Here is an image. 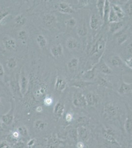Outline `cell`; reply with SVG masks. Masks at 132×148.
Returning a JSON list of instances; mask_svg holds the SVG:
<instances>
[{
	"mask_svg": "<svg viewBox=\"0 0 132 148\" xmlns=\"http://www.w3.org/2000/svg\"><path fill=\"white\" fill-rule=\"evenodd\" d=\"M111 6L117 15L119 19L124 18L125 17V13L120 6L116 4H112Z\"/></svg>",
	"mask_w": 132,
	"mask_h": 148,
	"instance_id": "d4e9b609",
	"label": "cell"
},
{
	"mask_svg": "<svg viewBox=\"0 0 132 148\" xmlns=\"http://www.w3.org/2000/svg\"><path fill=\"white\" fill-rule=\"evenodd\" d=\"M4 52V50H3V49L2 48L1 46L0 45V52Z\"/></svg>",
	"mask_w": 132,
	"mask_h": 148,
	"instance_id": "6f0895ef",
	"label": "cell"
},
{
	"mask_svg": "<svg viewBox=\"0 0 132 148\" xmlns=\"http://www.w3.org/2000/svg\"><path fill=\"white\" fill-rule=\"evenodd\" d=\"M35 140H30L28 142V143H27V146H28V147H32L35 144Z\"/></svg>",
	"mask_w": 132,
	"mask_h": 148,
	"instance_id": "db71d44e",
	"label": "cell"
},
{
	"mask_svg": "<svg viewBox=\"0 0 132 148\" xmlns=\"http://www.w3.org/2000/svg\"><path fill=\"white\" fill-rule=\"evenodd\" d=\"M65 143L56 137L49 138L47 143L46 148H65Z\"/></svg>",
	"mask_w": 132,
	"mask_h": 148,
	"instance_id": "52a82bcc",
	"label": "cell"
},
{
	"mask_svg": "<svg viewBox=\"0 0 132 148\" xmlns=\"http://www.w3.org/2000/svg\"><path fill=\"white\" fill-rule=\"evenodd\" d=\"M126 12L130 16L132 15V0L127 1L125 5Z\"/></svg>",
	"mask_w": 132,
	"mask_h": 148,
	"instance_id": "60d3db41",
	"label": "cell"
},
{
	"mask_svg": "<svg viewBox=\"0 0 132 148\" xmlns=\"http://www.w3.org/2000/svg\"><path fill=\"white\" fill-rule=\"evenodd\" d=\"M36 110L38 113H41L42 111V108L41 106H38L36 109Z\"/></svg>",
	"mask_w": 132,
	"mask_h": 148,
	"instance_id": "11a10c76",
	"label": "cell"
},
{
	"mask_svg": "<svg viewBox=\"0 0 132 148\" xmlns=\"http://www.w3.org/2000/svg\"><path fill=\"white\" fill-rule=\"evenodd\" d=\"M106 45V40L104 38L101 37L94 44L89 51L90 56L100 57L104 53Z\"/></svg>",
	"mask_w": 132,
	"mask_h": 148,
	"instance_id": "7a4b0ae2",
	"label": "cell"
},
{
	"mask_svg": "<svg viewBox=\"0 0 132 148\" xmlns=\"http://www.w3.org/2000/svg\"><path fill=\"white\" fill-rule=\"evenodd\" d=\"M7 66L10 69H14L16 67L17 62L15 58L13 57L9 58L7 60Z\"/></svg>",
	"mask_w": 132,
	"mask_h": 148,
	"instance_id": "74e56055",
	"label": "cell"
},
{
	"mask_svg": "<svg viewBox=\"0 0 132 148\" xmlns=\"http://www.w3.org/2000/svg\"><path fill=\"white\" fill-rule=\"evenodd\" d=\"M125 127L127 133L129 135L131 134L132 132V119L129 114H128L126 120Z\"/></svg>",
	"mask_w": 132,
	"mask_h": 148,
	"instance_id": "d6a6232c",
	"label": "cell"
},
{
	"mask_svg": "<svg viewBox=\"0 0 132 148\" xmlns=\"http://www.w3.org/2000/svg\"><path fill=\"white\" fill-rule=\"evenodd\" d=\"M120 113V109L119 107L112 102L107 103L103 109L104 116L108 120H114L117 119Z\"/></svg>",
	"mask_w": 132,
	"mask_h": 148,
	"instance_id": "6da1fadb",
	"label": "cell"
},
{
	"mask_svg": "<svg viewBox=\"0 0 132 148\" xmlns=\"http://www.w3.org/2000/svg\"><path fill=\"white\" fill-rule=\"evenodd\" d=\"M109 61L110 64L116 67H120L123 64V61L120 57L118 56H112V57H110Z\"/></svg>",
	"mask_w": 132,
	"mask_h": 148,
	"instance_id": "4316f807",
	"label": "cell"
},
{
	"mask_svg": "<svg viewBox=\"0 0 132 148\" xmlns=\"http://www.w3.org/2000/svg\"><path fill=\"white\" fill-rule=\"evenodd\" d=\"M0 148H12L7 142H2L0 143Z\"/></svg>",
	"mask_w": 132,
	"mask_h": 148,
	"instance_id": "816d5d0a",
	"label": "cell"
},
{
	"mask_svg": "<svg viewBox=\"0 0 132 148\" xmlns=\"http://www.w3.org/2000/svg\"><path fill=\"white\" fill-rule=\"evenodd\" d=\"M131 90L132 88L129 84H127L126 83H122L118 89V92L119 94L123 95L131 92Z\"/></svg>",
	"mask_w": 132,
	"mask_h": 148,
	"instance_id": "f1b7e54d",
	"label": "cell"
},
{
	"mask_svg": "<svg viewBox=\"0 0 132 148\" xmlns=\"http://www.w3.org/2000/svg\"><path fill=\"white\" fill-rule=\"evenodd\" d=\"M11 108L10 111L5 114L3 115L1 118L2 122L7 125H10L13 123L14 121V104L12 101Z\"/></svg>",
	"mask_w": 132,
	"mask_h": 148,
	"instance_id": "8992f818",
	"label": "cell"
},
{
	"mask_svg": "<svg viewBox=\"0 0 132 148\" xmlns=\"http://www.w3.org/2000/svg\"><path fill=\"white\" fill-rule=\"evenodd\" d=\"M79 65V59L77 57H72L67 63V68L70 72H75L77 70Z\"/></svg>",
	"mask_w": 132,
	"mask_h": 148,
	"instance_id": "2e32d148",
	"label": "cell"
},
{
	"mask_svg": "<svg viewBox=\"0 0 132 148\" xmlns=\"http://www.w3.org/2000/svg\"><path fill=\"white\" fill-rule=\"evenodd\" d=\"M3 46L5 49L10 51H15L18 47V44L15 39L12 37L6 36L2 39Z\"/></svg>",
	"mask_w": 132,
	"mask_h": 148,
	"instance_id": "277c9868",
	"label": "cell"
},
{
	"mask_svg": "<svg viewBox=\"0 0 132 148\" xmlns=\"http://www.w3.org/2000/svg\"><path fill=\"white\" fill-rule=\"evenodd\" d=\"M14 21L16 25L22 26L24 25L27 22V18L23 14H19L16 16Z\"/></svg>",
	"mask_w": 132,
	"mask_h": 148,
	"instance_id": "4dcf8cb0",
	"label": "cell"
},
{
	"mask_svg": "<svg viewBox=\"0 0 132 148\" xmlns=\"http://www.w3.org/2000/svg\"><path fill=\"white\" fill-rule=\"evenodd\" d=\"M2 128V122L1 121H0V129Z\"/></svg>",
	"mask_w": 132,
	"mask_h": 148,
	"instance_id": "680465c9",
	"label": "cell"
},
{
	"mask_svg": "<svg viewBox=\"0 0 132 148\" xmlns=\"http://www.w3.org/2000/svg\"><path fill=\"white\" fill-rule=\"evenodd\" d=\"M96 67L89 70L84 73L82 77L84 79L88 81H92L95 77Z\"/></svg>",
	"mask_w": 132,
	"mask_h": 148,
	"instance_id": "cb8c5ba5",
	"label": "cell"
},
{
	"mask_svg": "<svg viewBox=\"0 0 132 148\" xmlns=\"http://www.w3.org/2000/svg\"><path fill=\"white\" fill-rule=\"evenodd\" d=\"M28 148H32V147L28 146Z\"/></svg>",
	"mask_w": 132,
	"mask_h": 148,
	"instance_id": "94428289",
	"label": "cell"
},
{
	"mask_svg": "<svg viewBox=\"0 0 132 148\" xmlns=\"http://www.w3.org/2000/svg\"><path fill=\"white\" fill-rule=\"evenodd\" d=\"M10 88L12 89L13 94L14 95H18L20 97H22V94L20 91V86H19V82L18 80L13 81L10 84Z\"/></svg>",
	"mask_w": 132,
	"mask_h": 148,
	"instance_id": "ffe728a7",
	"label": "cell"
},
{
	"mask_svg": "<svg viewBox=\"0 0 132 148\" xmlns=\"http://www.w3.org/2000/svg\"><path fill=\"white\" fill-rule=\"evenodd\" d=\"M89 24L92 30L96 31L99 28L100 21L99 16L96 14H93L91 15Z\"/></svg>",
	"mask_w": 132,
	"mask_h": 148,
	"instance_id": "4fadbf2b",
	"label": "cell"
},
{
	"mask_svg": "<svg viewBox=\"0 0 132 148\" xmlns=\"http://www.w3.org/2000/svg\"><path fill=\"white\" fill-rule=\"evenodd\" d=\"M77 23V20L74 17H72L70 18L67 19L65 21V25L67 27L73 28L75 27Z\"/></svg>",
	"mask_w": 132,
	"mask_h": 148,
	"instance_id": "b9f144b4",
	"label": "cell"
},
{
	"mask_svg": "<svg viewBox=\"0 0 132 148\" xmlns=\"http://www.w3.org/2000/svg\"><path fill=\"white\" fill-rule=\"evenodd\" d=\"M57 8L58 10L62 14H72L74 12V9L67 2H61L59 3Z\"/></svg>",
	"mask_w": 132,
	"mask_h": 148,
	"instance_id": "9c48e42d",
	"label": "cell"
},
{
	"mask_svg": "<svg viewBox=\"0 0 132 148\" xmlns=\"http://www.w3.org/2000/svg\"><path fill=\"white\" fill-rule=\"evenodd\" d=\"M36 41L39 47L42 49H44L47 47V39L44 35L40 34L36 38Z\"/></svg>",
	"mask_w": 132,
	"mask_h": 148,
	"instance_id": "83f0119b",
	"label": "cell"
},
{
	"mask_svg": "<svg viewBox=\"0 0 132 148\" xmlns=\"http://www.w3.org/2000/svg\"><path fill=\"white\" fill-rule=\"evenodd\" d=\"M126 51L127 54L130 56V57H132V42L129 43L127 45L126 47Z\"/></svg>",
	"mask_w": 132,
	"mask_h": 148,
	"instance_id": "7dc6e473",
	"label": "cell"
},
{
	"mask_svg": "<svg viewBox=\"0 0 132 148\" xmlns=\"http://www.w3.org/2000/svg\"><path fill=\"white\" fill-rule=\"evenodd\" d=\"M19 86H20V91L22 94V96H23L26 94L28 90V79L25 74L22 73L20 76Z\"/></svg>",
	"mask_w": 132,
	"mask_h": 148,
	"instance_id": "30bf717a",
	"label": "cell"
},
{
	"mask_svg": "<svg viewBox=\"0 0 132 148\" xmlns=\"http://www.w3.org/2000/svg\"><path fill=\"white\" fill-rule=\"evenodd\" d=\"M1 96L0 95V110L3 109V104H2V102H1Z\"/></svg>",
	"mask_w": 132,
	"mask_h": 148,
	"instance_id": "9f6ffc18",
	"label": "cell"
},
{
	"mask_svg": "<svg viewBox=\"0 0 132 148\" xmlns=\"http://www.w3.org/2000/svg\"><path fill=\"white\" fill-rule=\"evenodd\" d=\"M63 52V49L61 45L58 44L52 46L50 48V53L54 57H58L61 56Z\"/></svg>",
	"mask_w": 132,
	"mask_h": 148,
	"instance_id": "d6986e66",
	"label": "cell"
},
{
	"mask_svg": "<svg viewBox=\"0 0 132 148\" xmlns=\"http://www.w3.org/2000/svg\"><path fill=\"white\" fill-rule=\"evenodd\" d=\"M69 136L73 141H75V142L77 141L79 135H78L77 129L73 128V129L70 130L69 131Z\"/></svg>",
	"mask_w": 132,
	"mask_h": 148,
	"instance_id": "f35d334b",
	"label": "cell"
},
{
	"mask_svg": "<svg viewBox=\"0 0 132 148\" xmlns=\"http://www.w3.org/2000/svg\"><path fill=\"white\" fill-rule=\"evenodd\" d=\"M67 86V82L63 77H57L54 84V88L57 91L63 92L65 90Z\"/></svg>",
	"mask_w": 132,
	"mask_h": 148,
	"instance_id": "8fae6325",
	"label": "cell"
},
{
	"mask_svg": "<svg viewBox=\"0 0 132 148\" xmlns=\"http://www.w3.org/2000/svg\"><path fill=\"white\" fill-rule=\"evenodd\" d=\"M128 38V35L127 34L123 33V34H120L117 37V43L119 45H122L125 42Z\"/></svg>",
	"mask_w": 132,
	"mask_h": 148,
	"instance_id": "ab89813d",
	"label": "cell"
},
{
	"mask_svg": "<svg viewBox=\"0 0 132 148\" xmlns=\"http://www.w3.org/2000/svg\"><path fill=\"white\" fill-rule=\"evenodd\" d=\"M77 148H83L84 147V144L83 142L82 141H78L77 144Z\"/></svg>",
	"mask_w": 132,
	"mask_h": 148,
	"instance_id": "f5cc1de1",
	"label": "cell"
},
{
	"mask_svg": "<svg viewBox=\"0 0 132 148\" xmlns=\"http://www.w3.org/2000/svg\"><path fill=\"white\" fill-rule=\"evenodd\" d=\"M77 35L79 37H84L87 35L88 33V29L85 23H84L82 25L79 26L77 27Z\"/></svg>",
	"mask_w": 132,
	"mask_h": 148,
	"instance_id": "f546056e",
	"label": "cell"
},
{
	"mask_svg": "<svg viewBox=\"0 0 132 148\" xmlns=\"http://www.w3.org/2000/svg\"><path fill=\"white\" fill-rule=\"evenodd\" d=\"M53 101L52 98L49 96L45 97L44 99V103L45 106H49L51 105L53 103Z\"/></svg>",
	"mask_w": 132,
	"mask_h": 148,
	"instance_id": "f6af8a7d",
	"label": "cell"
},
{
	"mask_svg": "<svg viewBox=\"0 0 132 148\" xmlns=\"http://www.w3.org/2000/svg\"><path fill=\"white\" fill-rule=\"evenodd\" d=\"M79 137L81 139L82 141H86L89 138L88 130L84 126H79L77 128Z\"/></svg>",
	"mask_w": 132,
	"mask_h": 148,
	"instance_id": "ac0fdd59",
	"label": "cell"
},
{
	"mask_svg": "<svg viewBox=\"0 0 132 148\" xmlns=\"http://www.w3.org/2000/svg\"><path fill=\"white\" fill-rule=\"evenodd\" d=\"M47 126V123L43 120H38L34 123V128L38 131L44 130Z\"/></svg>",
	"mask_w": 132,
	"mask_h": 148,
	"instance_id": "484cf974",
	"label": "cell"
},
{
	"mask_svg": "<svg viewBox=\"0 0 132 148\" xmlns=\"http://www.w3.org/2000/svg\"><path fill=\"white\" fill-rule=\"evenodd\" d=\"M124 23L120 21L109 23V31L111 34H115L120 31L124 27Z\"/></svg>",
	"mask_w": 132,
	"mask_h": 148,
	"instance_id": "5bb4252c",
	"label": "cell"
},
{
	"mask_svg": "<svg viewBox=\"0 0 132 148\" xmlns=\"http://www.w3.org/2000/svg\"><path fill=\"white\" fill-rule=\"evenodd\" d=\"M18 37L22 44H26L28 40V34L26 31L24 30L20 31L18 34Z\"/></svg>",
	"mask_w": 132,
	"mask_h": 148,
	"instance_id": "d590c367",
	"label": "cell"
},
{
	"mask_svg": "<svg viewBox=\"0 0 132 148\" xmlns=\"http://www.w3.org/2000/svg\"><path fill=\"white\" fill-rule=\"evenodd\" d=\"M105 1L104 0H98L96 3V7L98 10L99 15L101 18L103 19L104 16V8H105Z\"/></svg>",
	"mask_w": 132,
	"mask_h": 148,
	"instance_id": "1f68e13d",
	"label": "cell"
},
{
	"mask_svg": "<svg viewBox=\"0 0 132 148\" xmlns=\"http://www.w3.org/2000/svg\"><path fill=\"white\" fill-rule=\"evenodd\" d=\"M87 106H93L97 104L99 101L100 97L94 93L89 92L85 96Z\"/></svg>",
	"mask_w": 132,
	"mask_h": 148,
	"instance_id": "7c38bea8",
	"label": "cell"
},
{
	"mask_svg": "<svg viewBox=\"0 0 132 148\" xmlns=\"http://www.w3.org/2000/svg\"><path fill=\"white\" fill-rule=\"evenodd\" d=\"M65 111V105L61 102H57L54 107L53 113L56 116L60 118L62 116Z\"/></svg>",
	"mask_w": 132,
	"mask_h": 148,
	"instance_id": "e0dca14e",
	"label": "cell"
},
{
	"mask_svg": "<svg viewBox=\"0 0 132 148\" xmlns=\"http://www.w3.org/2000/svg\"><path fill=\"white\" fill-rule=\"evenodd\" d=\"M72 104L77 108H83L87 106L85 96L82 93H75L72 97Z\"/></svg>",
	"mask_w": 132,
	"mask_h": 148,
	"instance_id": "3957f363",
	"label": "cell"
},
{
	"mask_svg": "<svg viewBox=\"0 0 132 148\" xmlns=\"http://www.w3.org/2000/svg\"><path fill=\"white\" fill-rule=\"evenodd\" d=\"M65 119L66 121L68 123H70L71 121H72V120L74 119L73 115L72 113H67V114H66Z\"/></svg>",
	"mask_w": 132,
	"mask_h": 148,
	"instance_id": "681fc988",
	"label": "cell"
},
{
	"mask_svg": "<svg viewBox=\"0 0 132 148\" xmlns=\"http://www.w3.org/2000/svg\"><path fill=\"white\" fill-rule=\"evenodd\" d=\"M10 14L8 10L5 9H0V21H1L3 19L7 17Z\"/></svg>",
	"mask_w": 132,
	"mask_h": 148,
	"instance_id": "ee69618b",
	"label": "cell"
},
{
	"mask_svg": "<svg viewBox=\"0 0 132 148\" xmlns=\"http://www.w3.org/2000/svg\"><path fill=\"white\" fill-rule=\"evenodd\" d=\"M98 84L100 86H108L109 85V83L106 79H105L104 78L100 77L98 79Z\"/></svg>",
	"mask_w": 132,
	"mask_h": 148,
	"instance_id": "c3c4849f",
	"label": "cell"
},
{
	"mask_svg": "<svg viewBox=\"0 0 132 148\" xmlns=\"http://www.w3.org/2000/svg\"><path fill=\"white\" fill-rule=\"evenodd\" d=\"M25 144L24 142L21 141H18L14 144L12 146V148H25Z\"/></svg>",
	"mask_w": 132,
	"mask_h": 148,
	"instance_id": "bcb514c9",
	"label": "cell"
},
{
	"mask_svg": "<svg viewBox=\"0 0 132 148\" xmlns=\"http://www.w3.org/2000/svg\"><path fill=\"white\" fill-rule=\"evenodd\" d=\"M118 21H119L118 17L111 6L110 12L109 14V18H108V22L111 23L118 22Z\"/></svg>",
	"mask_w": 132,
	"mask_h": 148,
	"instance_id": "836d02e7",
	"label": "cell"
},
{
	"mask_svg": "<svg viewBox=\"0 0 132 148\" xmlns=\"http://www.w3.org/2000/svg\"><path fill=\"white\" fill-rule=\"evenodd\" d=\"M66 46L69 50H74L79 48L80 46V44L77 39L72 37H70L66 40Z\"/></svg>",
	"mask_w": 132,
	"mask_h": 148,
	"instance_id": "9a60e30c",
	"label": "cell"
},
{
	"mask_svg": "<svg viewBox=\"0 0 132 148\" xmlns=\"http://www.w3.org/2000/svg\"><path fill=\"white\" fill-rule=\"evenodd\" d=\"M111 5L110 3L108 0H105V8H104V16H103V20L105 23L108 22V18H109V14L110 12Z\"/></svg>",
	"mask_w": 132,
	"mask_h": 148,
	"instance_id": "603a6c76",
	"label": "cell"
},
{
	"mask_svg": "<svg viewBox=\"0 0 132 148\" xmlns=\"http://www.w3.org/2000/svg\"><path fill=\"white\" fill-rule=\"evenodd\" d=\"M98 69L99 71L103 74L105 75H109L112 74V70H111L110 68L109 67V66L106 64L104 61H102L99 63L98 66Z\"/></svg>",
	"mask_w": 132,
	"mask_h": 148,
	"instance_id": "44dd1931",
	"label": "cell"
},
{
	"mask_svg": "<svg viewBox=\"0 0 132 148\" xmlns=\"http://www.w3.org/2000/svg\"><path fill=\"white\" fill-rule=\"evenodd\" d=\"M91 84H92V83L91 82H89L87 81L79 80V81H75V82L72 84V86H75L77 88H83Z\"/></svg>",
	"mask_w": 132,
	"mask_h": 148,
	"instance_id": "e575fe53",
	"label": "cell"
},
{
	"mask_svg": "<svg viewBox=\"0 0 132 148\" xmlns=\"http://www.w3.org/2000/svg\"><path fill=\"white\" fill-rule=\"evenodd\" d=\"M125 63L129 68L132 70V57H130L129 58L125 60Z\"/></svg>",
	"mask_w": 132,
	"mask_h": 148,
	"instance_id": "f907efd6",
	"label": "cell"
},
{
	"mask_svg": "<svg viewBox=\"0 0 132 148\" xmlns=\"http://www.w3.org/2000/svg\"><path fill=\"white\" fill-rule=\"evenodd\" d=\"M2 78H1V77H0V82H1V81H2Z\"/></svg>",
	"mask_w": 132,
	"mask_h": 148,
	"instance_id": "91938a15",
	"label": "cell"
},
{
	"mask_svg": "<svg viewBox=\"0 0 132 148\" xmlns=\"http://www.w3.org/2000/svg\"><path fill=\"white\" fill-rule=\"evenodd\" d=\"M102 134L104 139L107 142L112 144L116 145L117 146H120V144L116 139L115 134L112 129L110 128L103 129Z\"/></svg>",
	"mask_w": 132,
	"mask_h": 148,
	"instance_id": "5b68a950",
	"label": "cell"
},
{
	"mask_svg": "<svg viewBox=\"0 0 132 148\" xmlns=\"http://www.w3.org/2000/svg\"><path fill=\"white\" fill-rule=\"evenodd\" d=\"M42 21L47 27L51 28L56 23L57 18L53 14H47L44 15Z\"/></svg>",
	"mask_w": 132,
	"mask_h": 148,
	"instance_id": "ba28073f",
	"label": "cell"
},
{
	"mask_svg": "<svg viewBox=\"0 0 132 148\" xmlns=\"http://www.w3.org/2000/svg\"><path fill=\"white\" fill-rule=\"evenodd\" d=\"M16 130L18 132L21 137H26L28 136V130L26 126L24 125L19 126L17 128Z\"/></svg>",
	"mask_w": 132,
	"mask_h": 148,
	"instance_id": "8d00e7d4",
	"label": "cell"
},
{
	"mask_svg": "<svg viewBox=\"0 0 132 148\" xmlns=\"http://www.w3.org/2000/svg\"><path fill=\"white\" fill-rule=\"evenodd\" d=\"M47 92V88L44 85H42L36 90L34 92V95L35 96L36 98L40 100L42 99V97L44 96Z\"/></svg>",
	"mask_w": 132,
	"mask_h": 148,
	"instance_id": "7402d4cb",
	"label": "cell"
},
{
	"mask_svg": "<svg viewBox=\"0 0 132 148\" xmlns=\"http://www.w3.org/2000/svg\"><path fill=\"white\" fill-rule=\"evenodd\" d=\"M77 123L80 124V126H84V125H88L89 123V120L85 116H80L77 120Z\"/></svg>",
	"mask_w": 132,
	"mask_h": 148,
	"instance_id": "7bdbcfd3",
	"label": "cell"
}]
</instances>
